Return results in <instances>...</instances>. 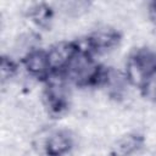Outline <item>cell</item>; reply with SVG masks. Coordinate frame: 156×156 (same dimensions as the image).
Masks as SVG:
<instances>
[{"mask_svg": "<svg viewBox=\"0 0 156 156\" xmlns=\"http://www.w3.org/2000/svg\"><path fill=\"white\" fill-rule=\"evenodd\" d=\"M156 74V54L143 50L138 51L128 63V78L134 84H144Z\"/></svg>", "mask_w": 156, "mask_h": 156, "instance_id": "6da1fadb", "label": "cell"}, {"mask_svg": "<svg viewBox=\"0 0 156 156\" xmlns=\"http://www.w3.org/2000/svg\"><path fill=\"white\" fill-rule=\"evenodd\" d=\"M78 51L79 50L73 43H58L54 45L46 52L50 69L52 71L66 69V67L69 65V62Z\"/></svg>", "mask_w": 156, "mask_h": 156, "instance_id": "7a4b0ae2", "label": "cell"}, {"mask_svg": "<svg viewBox=\"0 0 156 156\" xmlns=\"http://www.w3.org/2000/svg\"><path fill=\"white\" fill-rule=\"evenodd\" d=\"M72 146V139L67 132L58 130L52 133L46 141V152L49 156H62Z\"/></svg>", "mask_w": 156, "mask_h": 156, "instance_id": "3957f363", "label": "cell"}, {"mask_svg": "<svg viewBox=\"0 0 156 156\" xmlns=\"http://www.w3.org/2000/svg\"><path fill=\"white\" fill-rule=\"evenodd\" d=\"M26 67L29 71L30 74L37 76V77H43L46 76L48 72L50 71L49 61H48V54L44 51H30L26 60H24Z\"/></svg>", "mask_w": 156, "mask_h": 156, "instance_id": "277c9868", "label": "cell"}, {"mask_svg": "<svg viewBox=\"0 0 156 156\" xmlns=\"http://www.w3.org/2000/svg\"><path fill=\"white\" fill-rule=\"evenodd\" d=\"M118 41V33L113 29H99L89 39L90 46L96 51H105L115 46Z\"/></svg>", "mask_w": 156, "mask_h": 156, "instance_id": "5b68a950", "label": "cell"}, {"mask_svg": "<svg viewBox=\"0 0 156 156\" xmlns=\"http://www.w3.org/2000/svg\"><path fill=\"white\" fill-rule=\"evenodd\" d=\"M140 143H141V140L138 135H133V134L126 135L117 141V144L115 146V152L119 156L129 155L139 147Z\"/></svg>", "mask_w": 156, "mask_h": 156, "instance_id": "8992f818", "label": "cell"}, {"mask_svg": "<svg viewBox=\"0 0 156 156\" xmlns=\"http://www.w3.org/2000/svg\"><path fill=\"white\" fill-rule=\"evenodd\" d=\"M62 10L71 15V16H79L83 12H85L89 7V2L85 1H68V2H62L61 4Z\"/></svg>", "mask_w": 156, "mask_h": 156, "instance_id": "52a82bcc", "label": "cell"}, {"mask_svg": "<svg viewBox=\"0 0 156 156\" xmlns=\"http://www.w3.org/2000/svg\"><path fill=\"white\" fill-rule=\"evenodd\" d=\"M29 16L38 23H44L50 17V9L46 5L37 4L29 10Z\"/></svg>", "mask_w": 156, "mask_h": 156, "instance_id": "ba28073f", "label": "cell"}, {"mask_svg": "<svg viewBox=\"0 0 156 156\" xmlns=\"http://www.w3.org/2000/svg\"><path fill=\"white\" fill-rule=\"evenodd\" d=\"M13 72V66L10 61L2 58V62H1V77L2 79H6V78H10V76L12 74Z\"/></svg>", "mask_w": 156, "mask_h": 156, "instance_id": "9c48e42d", "label": "cell"}, {"mask_svg": "<svg viewBox=\"0 0 156 156\" xmlns=\"http://www.w3.org/2000/svg\"><path fill=\"white\" fill-rule=\"evenodd\" d=\"M149 13H150V17L151 20L156 23V2H152L149 7Z\"/></svg>", "mask_w": 156, "mask_h": 156, "instance_id": "30bf717a", "label": "cell"}]
</instances>
